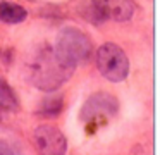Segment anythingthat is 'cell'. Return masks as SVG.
<instances>
[{"instance_id": "obj_1", "label": "cell", "mask_w": 160, "mask_h": 155, "mask_svg": "<svg viewBox=\"0 0 160 155\" xmlns=\"http://www.w3.org/2000/svg\"><path fill=\"white\" fill-rule=\"evenodd\" d=\"M76 65L62 57L55 47H43L31 62V81L36 88L52 91L72 76Z\"/></svg>"}, {"instance_id": "obj_2", "label": "cell", "mask_w": 160, "mask_h": 155, "mask_svg": "<svg viewBox=\"0 0 160 155\" xmlns=\"http://www.w3.org/2000/svg\"><path fill=\"white\" fill-rule=\"evenodd\" d=\"M97 67L105 79L121 83L129 74V59L115 43H103L97 50Z\"/></svg>"}, {"instance_id": "obj_3", "label": "cell", "mask_w": 160, "mask_h": 155, "mask_svg": "<svg viewBox=\"0 0 160 155\" xmlns=\"http://www.w3.org/2000/svg\"><path fill=\"white\" fill-rule=\"evenodd\" d=\"M55 48L66 60H69L72 65H78L91 55L93 45H91V40L81 29L64 28L57 38Z\"/></svg>"}, {"instance_id": "obj_4", "label": "cell", "mask_w": 160, "mask_h": 155, "mask_svg": "<svg viewBox=\"0 0 160 155\" xmlns=\"http://www.w3.org/2000/svg\"><path fill=\"white\" fill-rule=\"evenodd\" d=\"M36 150L40 155H66L67 140L59 127L52 124H40L33 133Z\"/></svg>"}, {"instance_id": "obj_5", "label": "cell", "mask_w": 160, "mask_h": 155, "mask_svg": "<svg viewBox=\"0 0 160 155\" xmlns=\"http://www.w3.org/2000/svg\"><path fill=\"white\" fill-rule=\"evenodd\" d=\"M119 110V103L117 98L110 93L105 91H98L95 95H91L86 100V103L81 109V119L84 122H95V121L105 119V117L115 116Z\"/></svg>"}, {"instance_id": "obj_6", "label": "cell", "mask_w": 160, "mask_h": 155, "mask_svg": "<svg viewBox=\"0 0 160 155\" xmlns=\"http://www.w3.org/2000/svg\"><path fill=\"white\" fill-rule=\"evenodd\" d=\"M93 7L103 19L128 21L134 12L132 0H93Z\"/></svg>"}, {"instance_id": "obj_7", "label": "cell", "mask_w": 160, "mask_h": 155, "mask_svg": "<svg viewBox=\"0 0 160 155\" xmlns=\"http://www.w3.org/2000/svg\"><path fill=\"white\" fill-rule=\"evenodd\" d=\"M28 17V12L22 5L12 2H0V21L7 24H18Z\"/></svg>"}, {"instance_id": "obj_8", "label": "cell", "mask_w": 160, "mask_h": 155, "mask_svg": "<svg viewBox=\"0 0 160 155\" xmlns=\"http://www.w3.org/2000/svg\"><path fill=\"white\" fill-rule=\"evenodd\" d=\"M19 109V100L14 90L11 88L4 78H0V110L5 112H16Z\"/></svg>"}, {"instance_id": "obj_9", "label": "cell", "mask_w": 160, "mask_h": 155, "mask_svg": "<svg viewBox=\"0 0 160 155\" xmlns=\"http://www.w3.org/2000/svg\"><path fill=\"white\" fill-rule=\"evenodd\" d=\"M62 107H64V100L60 95L47 96L43 100L42 107H40V114H43V116H59L62 112Z\"/></svg>"}, {"instance_id": "obj_10", "label": "cell", "mask_w": 160, "mask_h": 155, "mask_svg": "<svg viewBox=\"0 0 160 155\" xmlns=\"http://www.w3.org/2000/svg\"><path fill=\"white\" fill-rule=\"evenodd\" d=\"M0 155H19V152L5 140H0Z\"/></svg>"}, {"instance_id": "obj_11", "label": "cell", "mask_w": 160, "mask_h": 155, "mask_svg": "<svg viewBox=\"0 0 160 155\" xmlns=\"http://www.w3.org/2000/svg\"><path fill=\"white\" fill-rule=\"evenodd\" d=\"M0 121H2V116H0Z\"/></svg>"}]
</instances>
